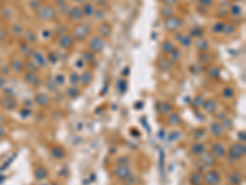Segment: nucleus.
<instances>
[{"instance_id": "nucleus-1", "label": "nucleus", "mask_w": 246, "mask_h": 185, "mask_svg": "<svg viewBox=\"0 0 246 185\" xmlns=\"http://www.w3.org/2000/svg\"><path fill=\"white\" fill-rule=\"evenodd\" d=\"M90 31H91V26H90L89 22L79 24V25H76V26L74 27V30H73V36H74V38L81 41V40H85V38H86V36L90 33Z\"/></svg>"}, {"instance_id": "nucleus-2", "label": "nucleus", "mask_w": 246, "mask_h": 185, "mask_svg": "<svg viewBox=\"0 0 246 185\" xmlns=\"http://www.w3.org/2000/svg\"><path fill=\"white\" fill-rule=\"evenodd\" d=\"M37 16L41 20H53V19H55L57 12L51 5H42L37 10Z\"/></svg>"}, {"instance_id": "nucleus-3", "label": "nucleus", "mask_w": 246, "mask_h": 185, "mask_svg": "<svg viewBox=\"0 0 246 185\" xmlns=\"http://www.w3.org/2000/svg\"><path fill=\"white\" fill-rule=\"evenodd\" d=\"M181 25H182V20L178 19V17H176V16H171V17H169L165 21V26L170 31H176L177 28L181 27Z\"/></svg>"}, {"instance_id": "nucleus-4", "label": "nucleus", "mask_w": 246, "mask_h": 185, "mask_svg": "<svg viewBox=\"0 0 246 185\" xmlns=\"http://www.w3.org/2000/svg\"><path fill=\"white\" fill-rule=\"evenodd\" d=\"M104 47H105V42H104V40L101 37H94L91 40V42H90V49L92 52L99 53V52H101L104 49Z\"/></svg>"}, {"instance_id": "nucleus-5", "label": "nucleus", "mask_w": 246, "mask_h": 185, "mask_svg": "<svg viewBox=\"0 0 246 185\" xmlns=\"http://www.w3.org/2000/svg\"><path fill=\"white\" fill-rule=\"evenodd\" d=\"M245 153V146L244 144H240V143H236L230 149V158L232 159H236V158H240L243 154Z\"/></svg>"}, {"instance_id": "nucleus-6", "label": "nucleus", "mask_w": 246, "mask_h": 185, "mask_svg": "<svg viewBox=\"0 0 246 185\" xmlns=\"http://www.w3.org/2000/svg\"><path fill=\"white\" fill-rule=\"evenodd\" d=\"M68 15H69V19H70L72 21H79V20L83 17V11H81L80 7L74 6V7L69 9Z\"/></svg>"}, {"instance_id": "nucleus-7", "label": "nucleus", "mask_w": 246, "mask_h": 185, "mask_svg": "<svg viewBox=\"0 0 246 185\" xmlns=\"http://www.w3.org/2000/svg\"><path fill=\"white\" fill-rule=\"evenodd\" d=\"M32 57H33L35 64H36L37 67H46V66H47V59L44 58V56H43L41 52H33V53H32Z\"/></svg>"}, {"instance_id": "nucleus-8", "label": "nucleus", "mask_w": 246, "mask_h": 185, "mask_svg": "<svg viewBox=\"0 0 246 185\" xmlns=\"http://www.w3.org/2000/svg\"><path fill=\"white\" fill-rule=\"evenodd\" d=\"M73 43H74V41H73V37H72L70 35H64V36H62L60 40H59V46H60L62 48H64V49L70 48V47L73 46Z\"/></svg>"}, {"instance_id": "nucleus-9", "label": "nucleus", "mask_w": 246, "mask_h": 185, "mask_svg": "<svg viewBox=\"0 0 246 185\" xmlns=\"http://www.w3.org/2000/svg\"><path fill=\"white\" fill-rule=\"evenodd\" d=\"M206 182L209 185H217L218 184V182H219V175H218V173L214 172V170L209 172V173L206 175Z\"/></svg>"}, {"instance_id": "nucleus-10", "label": "nucleus", "mask_w": 246, "mask_h": 185, "mask_svg": "<svg viewBox=\"0 0 246 185\" xmlns=\"http://www.w3.org/2000/svg\"><path fill=\"white\" fill-rule=\"evenodd\" d=\"M81 11H83V15H85V16H88V17L95 15V12H96V10H95V7H94V4H91V2L84 4Z\"/></svg>"}, {"instance_id": "nucleus-11", "label": "nucleus", "mask_w": 246, "mask_h": 185, "mask_svg": "<svg viewBox=\"0 0 246 185\" xmlns=\"http://www.w3.org/2000/svg\"><path fill=\"white\" fill-rule=\"evenodd\" d=\"M25 79L31 84V85H39V83H41V80H39V78H38V75L37 74H35V73H32V72H28L26 75H25Z\"/></svg>"}, {"instance_id": "nucleus-12", "label": "nucleus", "mask_w": 246, "mask_h": 185, "mask_svg": "<svg viewBox=\"0 0 246 185\" xmlns=\"http://www.w3.org/2000/svg\"><path fill=\"white\" fill-rule=\"evenodd\" d=\"M176 38L181 42V45L182 46H185V47H190L191 46V43H192V40H191V37L190 36H183V35H177L176 36Z\"/></svg>"}, {"instance_id": "nucleus-13", "label": "nucleus", "mask_w": 246, "mask_h": 185, "mask_svg": "<svg viewBox=\"0 0 246 185\" xmlns=\"http://www.w3.org/2000/svg\"><path fill=\"white\" fill-rule=\"evenodd\" d=\"M224 153H225V151H224V147H223L222 144L217 143V144L213 146V154H214V156H217V157H223Z\"/></svg>"}, {"instance_id": "nucleus-14", "label": "nucleus", "mask_w": 246, "mask_h": 185, "mask_svg": "<svg viewBox=\"0 0 246 185\" xmlns=\"http://www.w3.org/2000/svg\"><path fill=\"white\" fill-rule=\"evenodd\" d=\"M91 79H92V74H91L90 72H84V73L80 75V82H81V84L88 85V84L91 82Z\"/></svg>"}, {"instance_id": "nucleus-15", "label": "nucleus", "mask_w": 246, "mask_h": 185, "mask_svg": "<svg viewBox=\"0 0 246 185\" xmlns=\"http://www.w3.org/2000/svg\"><path fill=\"white\" fill-rule=\"evenodd\" d=\"M100 35L101 36H109L110 33H111V26L109 25V24H102L101 26H100Z\"/></svg>"}, {"instance_id": "nucleus-16", "label": "nucleus", "mask_w": 246, "mask_h": 185, "mask_svg": "<svg viewBox=\"0 0 246 185\" xmlns=\"http://www.w3.org/2000/svg\"><path fill=\"white\" fill-rule=\"evenodd\" d=\"M161 48H162V51H164L165 53H172V52L175 51V47H174V45H172L171 42H169V41L164 42Z\"/></svg>"}, {"instance_id": "nucleus-17", "label": "nucleus", "mask_w": 246, "mask_h": 185, "mask_svg": "<svg viewBox=\"0 0 246 185\" xmlns=\"http://www.w3.org/2000/svg\"><path fill=\"white\" fill-rule=\"evenodd\" d=\"M36 101L39 104V105H46L48 102V96L44 95V94H38L37 97H36Z\"/></svg>"}, {"instance_id": "nucleus-18", "label": "nucleus", "mask_w": 246, "mask_h": 185, "mask_svg": "<svg viewBox=\"0 0 246 185\" xmlns=\"http://www.w3.org/2000/svg\"><path fill=\"white\" fill-rule=\"evenodd\" d=\"M211 128H212V132H213L215 136H219V135L223 133V128H222V126H220L219 123H214Z\"/></svg>"}, {"instance_id": "nucleus-19", "label": "nucleus", "mask_w": 246, "mask_h": 185, "mask_svg": "<svg viewBox=\"0 0 246 185\" xmlns=\"http://www.w3.org/2000/svg\"><path fill=\"white\" fill-rule=\"evenodd\" d=\"M230 12H232L233 15H241L243 10H241V7H240L238 4H234V5L230 6Z\"/></svg>"}, {"instance_id": "nucleus-20", "label": "nucleus", "mask_w": 246, "mask_h": 185, "mask_svg": "<svg viewBox=\"0 0 246 185\" xmlns=\"http://www.w3.org/2000/svg\"><path fill=\"white\" fill-rule=\"evenodd\" d=\"M55 4H57V6L59 7L60 12H64V14H65L64 7L67 9V1H65V0H55ZM67 10H68V9H67Z\"/></svg>"}, {"instance_id": "nucleus-21", "label": "nucleus", "mask_w": 246, "mask_h": 185, "mask_svg": "<svg viewBox=\"0 0 246 185\" xmlns=\"http://www.w3.org/2000/svg\"><path fill=\"white\" fill-rule=\"evenodd\" d=\"M224 26H225L224 22H217V24L214 25V27H213V31L217 32V33H220V32L224 30Z\"/></svg>"}, {"instance_id": "nucleus-22", "label": "nucleus", "mask_w": 246, "mask_h": 185, "mask_svg": "<svg viewBox=\"0 0 246 185\" xmlns=\"http://www.w3.org/2000/svg\"><path fill=\"white\" fill-rule=\"evenodd\" d=\"M202 33H203V30H202L201 27H195V28L191 30V36H192V37H198V36H201Z\"/></svg>"}, {"instance_id": "nucleus-23", "label": "nucleus", "mask_w": 246, "mask_h": 185, "mask_svg": "<svg viewBox=\"0 0 246 185\" xmlns=\"http://www.w3.org/2000/svg\"><path fill=\"white\" fill-rule=\"evenodd\" d=\"M192 151H193V153H196V154H199V153H203V151H204V147H203L201 143H198V144H196V146H193V147H192Z\"/></svg>"}, {"instance_id": "nucleus-24", "label": "nucleus", "mask_w": 246, "mask_h": 185, "mask_svg": "<svg viewBox=\"0 0 246 185\" xmlns=\"http://www.w3.org/2000/svg\"><path fill=\"white\" fill-rule=\"evenodd\" d=\"M80 82V75L78 73H72L70 75V83L72 84H78Z\"/></svg>"}, {"instance_id": "nucleus-25", "label": "nucleus", "mask_w": 246, "mask_h": 185, "mask_svg": "<svg viewBox=\"0 0 246 185\" xmlns=\"http://www.w3.org/2000/svg\"><path fill=\"white\" fill-rule=\"evenodd\" d=\"M54 82H55L57 84L62 85V84H64V82H65V77H64L63 74H58V75L54 77Z\"/></svg>"}, {"instance_id": "nucleus-26", "label": "nucleus", "mask_w": 246, "mask_h": 185, "mask_svg": "<svg viewBox=\"0 0 246 185\" xmlns=\"http://www.w3.org/2000/svg\"><path fill=\"white\" fill-rule=\"evenodd\" d=\"M234 26H232L230 24H225V26H224V30H223V32L224 33H227V35H230L232 32H234Z\"/></svg>"}, {"instance_id": "nucleus-27", "label": "nucleus", "mask_w": 246, "mask_h": 185, "mask_svg": "<svg viewBox=\"0 0 246 185\" xmlns=\"http://www.w3.org/2000/svg\"><path fill=\"white\" fill-rule=\"evenodd\" d=\"M204 107L211 112V111H214V109H215V104H214V101H207V102L204 104Z\"/></svg>"}, {"instance_id": "nucleus-28", "label": "nucleus", "mask_w": 246, "mask_h": 185, "mask_svg": "<svg viewBox=\"0 0 246 185\" xmlns=\"http://www.w3.org/2000/svg\"><path fill=\"white\" fill-rule=\"evenodd\" d=\"M68 95H69V97H76L78 95H79V90L76 89V88H70L69 90H68Z\"/></svg>"}, {"instance_id": "nucleus-29", "label": "nucleus", "mask_w": 246, "mask_h": 185, "mask_svg": "<svg viewBox=\"0 0 246 185\" xmlns=\"http://www.w3.org/2000/svg\"><path fill=\"white\" fill-rule=\"evenodd\" d=\"M83 59H84V62H90V61H92V59H94V53H91V52H85Z\"/></svg>"}, {"instance_id": "nucleus-30", "label": "nucleus", "mask_w": 246, "mask_h": 185, "mask_svg": "<svg viewBox=\"0 0 246 185\" xmlns=\"http://www.w3.org/2000/svg\"><path fill=\"white\" fill-rule=\"evenodd\" d=\"M197 47L202 51H206L208 48V45H207V41H198L197 42Z\"/></svg>"}, {"instance_id": "nucleus-31", "label": "nucleus", "mask_w": 246, "mask_h": 185, "mask_svg": "<svg viewBox=\"0 0 246 185\" xmlns=\"http://www.w3.org/2000/svg\"><path fill=\"white\" fill-rule=\"evenodd\" d=\"M25 36L27 37V40H28L30 42H33V41H36V35H35L33 32H31V31H27V32L25 33Z\"/></svg>"}, {"instance_id": "nucleus-32", "label": "nucleus", "mask_w": 246, "mask_h": 185, "mask_svg": "<svg viewBox=\"0 0 246 185\" xmlns=\"http://www.w3.org/2000/svg\"><path fill=\"white\" fill-rule=\"evenodd\" d=\"M118 88H120V92L123 94L125 92V89H127V82L125 80H120L118 82Z\"/></svg>"}, {"instance_id": "nucleus-33", "label": "nucleus", "mask_w": 246, "mask_h": 185, "mask_svg": "<svg viewBox=\"0 0 246 185\" xmlns=\"http://www.w3.org/2000/svg\"><path fill=\"white\" fill-rule=\"evenodd\" d=\"M230 180H233V183H235V184H239L241 182V177H240V174H233L230 177Z\"/></svg>"}, {"instance_id": "nucleus-34", "label": "nucleus", "mask_w": 246, "mask_h": 185, "mask_svg": "<svg viewBox=\"0 0 246 185\" xmlns=\"http://www.w3.org/2000/svg\"><path fill=\"white\" fill-rule=\"evenodd\" d=\"M199 2H201V5L202 6H212V4H213V0H199Z\"/></svg>"}, {"instance_id": "nucleus-35", "label": "nucleus", "mask_w": 246, "mask_h": 185, "mask_svg": "<svg viewBox=\"0 0 246 185\" xmlns=\"http://www.w3.org/2000/svg\"><path fill=\"white\" fill-rule=\"evenodd\" d=\"M218 72H219L218 68H213V71H212V69L209 71V75H211V77H218V75H219Z\"/></svg>"}, {"instance_id": "nucleus-36", "label": "nucleus", "mask_w": 246, "mask_h": 185, "mask_svg": "<svg viewBox=\"0 0 246 185\" xmlns=\"http://www.w3.org/2000/svg\"><path fill=\"white\" fill-rule=\"evenodd\" d=\"M48 59H49V61H51L53 64H55V63H57V57H55V56L53 57V52L48 53Z\"/></svg>"}, {"instance_id": "nucleus-37", "label": "nucleus", "mask_w": 246, "mask_h": 185, "mask_svg": "<svg viewBox=\"0 0 246 185\" xmlns=\"http://www.w3.org/2000/svg\"><path fill=\"white\" fill-rule=\"evenodd\" d=\"M232 95H233V90H232L230 88H225V89H224V96L230 97Z\"/></svg>"}, {"instance_id": "nucleus-38", "label": "nucleus", "mask_w": 246, "mask_h": 185, "mask_svg": "<svg viewBox=\"0 0 246 185\" xmlns=\"http://www.w3.org/2000/svg\"><path fill=\"white\" fill-rule=\"evenodd\" d=\"M37 178H44L46 177V170H43V169H39L37 173Z\"/></svg>"}, {"instance_id": "nucleus-39", "label": "nucleus", "mask_w": 246, "mask_h": 185, "mask_svg": "<svg viewBox=\"0 0 246 185\" xmlns=\"http://www.w3.org/2000/svg\"><path fill=\"white\" fill-rule=\"evenodd\" d=\"M178 57H180V52L178 51H174V53H172V61H176Z\"/></svg>"}, {"instance_id": "nucleus-40", "label": "nucleus", "mask_w": 246, "mask_h": 185, "mask_svg": "<svg viewBox=\"0 0 246 185\" xmlns=\"http://www.w3.org/2000/svg\"><path fill=\"white\" fill-rule=\"evenodd\" d=\"M167 6H170V5H172V4H175V2H177V0H162Z\"/></svg>"}, {"instance_id": "nucleus-41", "label": "nucleus", "mask_w": 246, "mask_h": 185, "mask_svg": "<svg viewBox=\"0 0 246 185\" xmlns=\"http://www.w3.org/2000/svg\"><path fill=\"white\" fill-rule=\"evenodd\" d=\"M97 14H100V15H96V17H97V19H102V17L105 16V11H102V10H99V11H97Z\"/></svg>"}, {"instance_id": "nucleus-42", "label": "nucleus", "mask_w": 246, "mask_h": 185, "mask_svg": "<svg viewBox=\"0 0 246 185\" xmlns=\"http://www.w3.org/2000/svg\"><path fill=\"white\" fill-rule=\"evenodd\" d=\"M76 63H78V64H76V67H79V68H80V67H83V64H81V63H84V61H78Z\"/></svg>"}, {"instance_id": "nucleus-43", "label": "nucleus", "mask_w": 246, "mask_h": 185, "mask_svg": "<svg viewBox=\"0 0 246 185\" xmlns=\"http://www.w3.org/2000/svg\"><path fill=\"white\" fill-rule=\"evenodd\" d=\"M4 135H5V132H4V130H1V128H0V137H1V136H4Z\"/></svg>"}, {"instance_id": "nucleus-44", "label": "nucleus", "mask_w": 246, "mask_h": 185, "mask_svg": "<svg viewBox=\"0 0 246 185\" xmlns=\"http://www.w3.org/2000/svg\"><path fill=\"white\" fill-rule=\"evenodd\" d=\"M74 1H75V2H84L85 0H74Z\"/></svg>"}, {"instance_id": "nucleus-45", "label": "nucleus", "mask_w": 246, "mask_h": 185, "mask_svg": "<svg viewBox=\"0 0 246 185\" xmlns=\"http://www.w3.org/2000/svg\"><path fill=\"white\" fill-rule=\"evenodd\" d=\"M2 83H4V80L0 78V87H2Z\"/></svg>"}, {"instance_id": "nucleus-46", "label": "nucleus", "mask_w": 246, "mask_h": 185, "mask_svg": "<svg viewBox=\"0 0 246 185\" xmlns=\"http://www.w3.org/2000/svg\"><path fill=\"white\" fill-rule=\"evenodd\" d=\"M2 121H4V118H2V116L0 115V123H2Z\"/></svg>"}, {"instance_id": "nucleus-47", "label": "nucleus", "mask_w": 246, "mask_h": 185, "mask_svg": "<svg viewBox=\"0 0 246 185\" xmlns=\"http://www.w3.org/2000/svg\"><path fill=\"white\" fill-rule=\"evenodd\" d=\"M238 1H240V0H238Z\"/></svg>"}]
</instances>
